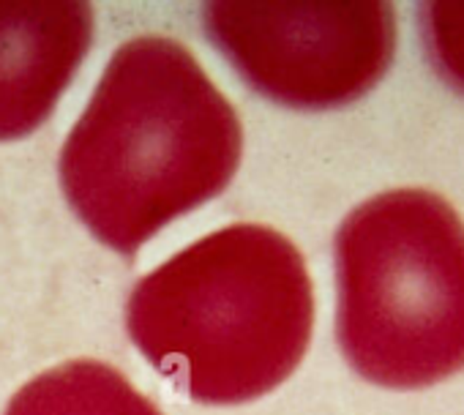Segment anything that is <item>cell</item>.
Returning a JSON list of instances; mask_svg holds the SVG:
<instances>
[{"instance_id": "cell-1", "label": "cell", "mask_w": 464, "mask_h": 415, "mask_svg": "<svg viewBox=\"0 0 464 415\" xmlns=\"http://www.w3.org/2000/svg\"><path fill=\"white\" fill-rule=\"evenodd\" d=\"M244 153L238 112L194 55L164 36L126 42L61 150V186L123 257L221 194Z\"/></svg>"}, {"instance_id": "cell-2", "label": "cell", "mask_w": 464, "mask_h": 415, "mask_svg": "<svg viewBox=\"0 0 464 415\" xmlns=\"http://www.w3.org/2000/svg\"><path fill=\"white\" fill-rule=\"evenodd\" d=\"M137 350L199 404H244L279 388L314 328L298 246L266 225H229L150 271L129 295Z\"/></svg>"}, {"instance_id": "cell-3", "label": "cell", "mask_w": 464, "mask_h": 415, "mask_svg": "<svg viewBox=\"0 0 464 415\" xmlns=\"http://www.w3.org/2000/svg\"><path fill=\"white\" fill-rule=\"evenodd\" d=\"M336 342L369 382L437 385L464 369V222L429 188H391L339 225Z\"/></svg>"}, {"instance_id": "cell-4", "label": "cell", "mask_w": 464, "mask_h": 415, "mask_svg": "<svg viewBox=\"0 0 464 415\" xmlns=\"http://www.w3.org/2000/svg\"><path fill=\"white\" fill-rule=\"evenodd\" d=\"M202 28L249 88L309 112L363 99L396 55V14L382 0H218Z\"/></svg>"}, {"instance_id": "cell-5", "label": "cell", "mask_w": 464, "mask_h": 415, "mask_svg": "<svg viewBox=\"0 0 464 415\" xmlns=\"http://www.w3.org/2000/svg\"><path fill=\"white\" fill-rule=\"evenodd\" d=\"M91 42L93 9L82 0H0V142L53 115Z\"/></svg>"}, {"instance_id": "cell-6", "label": "cell", "mask_w": 464, "mask_h": 415, "mask_svg": "<svg viewBox=\"0 0 464 415\" xmlns=\"http://www.w3.org/2000/svg\"><path fill=\"white\" fill-rule=\"evenodd\" d=\"M4 415H164L102 361L61 363L23 385Z\"/></svg>"}, {"instance_id": "cell-7", "label": "cell", "mask_w": 464, "mask_h": 415, "mask_svg": "<svg viewBox=\"0 0 464 415\" xmlns=\"http://www.w3.org/2000/svg\"><path fill=\"white\" fill-rule=\"evenodd\" d=\"M418 39L431 72L464 99V0L420 4Z\"/></svg>"}]
</instances>
